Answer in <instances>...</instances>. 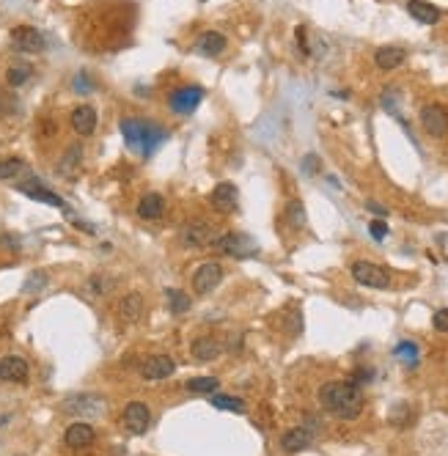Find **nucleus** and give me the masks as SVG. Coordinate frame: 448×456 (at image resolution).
<instances>
[{
    "instance_id": "f257e3e1",
    "label": "nucleus",
    "mask_w": 448,
    "mask_h": 456,
    "mask_svg": "<svg viewBox=\"0 0 448 456\" xmlns=\"http://www.w3.org/2000/svg\"><path fill=\"white\" fill-rule=\"evenodd\" d=\"M319 404L324 413L338 421H355L363 413V391L355 382L333 380L319 388Z\"/></svg>"
},
{
    "instance_id": "f03ea898",
    "label": "nucleus",
    "mask_w": 448,
    "mask_h": 456,
    "mask_svg": "<svg viewBox=\"0 0 448 456\" xmlns=\"http://www.w3.org/2000/svg\"><path fill=\"white\" fill-rule=\"evenodd\" d=\"M119 127H121V135H124L129 149L143 157L154 154L162 146V140H168V132L152 121H143V119H121Z\"/></svg>"
},
{
    "instance_id": "7ed1b4c3",
    "label": "nucleus",
    "mask_w": 448,
    "mask_h": 456,
    "mask_svg": "<svg viewBox=\"0 0 448 456\" xmlns=\"http://www.w3.org/2000/svg\"><path fill=\"white\" fill-rule=\"evenodd\" d=\"M212 248L234 259H253L258 256V242L248 234H220L212 239Z\"/></svg>"
},
{
    "instance_id": "20e7f679",
    "label": "nucleus",
    "mask_w": 448,
    "mask_h": 456,
    "mask_svg": "<svg viewBox=\"0 0 448 456\" xmlns=\"http://www.w3.org/2000/svg\"><path fill=\"white\" fill-rule=\"evenodd\" d=\"M350 272H353L355 281L360 286H366V289H388L390 286L388 269L380 267V264H374V261H355L350 267Z\"/></svg>"
},
{
    "instance_id": "39448f33",
    "label": "nucleus",
    "mask_w": 448,
    "mask_h": 456,
    "mask_svg": "<svg viewBox=\"0 0 448 456\" xmlns=\"http://www.w3.org/2000/svg\"><path fill=\"white\" fill-rule=\"evenodd\" d=\"M8 39H11V47H14L17 53H28V55L44 53V47H47V41H44L41 31H36V28H31V25H17Z\"/></svg>"
},
{
    "instance_id": "423d86ee",
    "label": "nucleus",
    "mask_w": 448,
    "mask_h": 456,
    "mask_svg": "<svg viewBox=\"0 0 448 456\" xmlns=\"http://www.w3.org/2000/svg\"><path fill=\"white\" fill-rule=\"evenodd\" d=\"M201 99H204V88L201 86H182V88L168 94V107L173 113H179V116H190L192 110L201 105Z\"/></svg>"
},
{
    "instance_id": "0eeeda50",
    "label": "nucleus",
    "mask_w": 448,
    "mask_h": 456,
    "mask_svg": "<svg viewBox=\"0 0 448 456\" xmlns=\"http://www.w3.org/2000/svg\"><path fill=\"white\" fill-rule=\"evenodd\" d=\"M421 127L429 132L432 138H443L448 132V107L440 102L423 105L421 107Z\"/></svg>"
},
{
    "instance_id": "6e6552de",
    "label": "nucleus",
    "mask_w": 448,
    "mask_h": 456,
    "mask_svg": "<svg viewBox=\"0 0 448 456\" xmlns=\"http://www.w3.org/2000/svg\"><path fill=\"white\" fill-rule=\"evenodd\" d=\"M220 281H223V267L218 261H206V264H201L195 269L192 289H195V294H212L220 286Z\"/></svg>"
},
{
    "instance_id": "1a4fd4ad",
    "label": "nucleus",
    "mask_w": 448,
    "mask_h": 456,
    "mask_svg": "<svg viewBox=\"0 0 448 456\" xmlns=\"http://www.w3.org/2000/svg\"><path fill=\"white\" fill-rule=\"evenodd\" d=\"M314 440H317V426H308V424L294 426V429H289L286 434L281 437V448H284L286 454H300V451L311 448Z\"/></svg>"
},
{
    "instance_id": "9d476101",
    "label": "nucleus",
    "mask_w": 448,
    "mask_h": 456,
    "mask_svg": "<svg viewBox=\"0 0 448 456\" xmlns=\"http://www.w3.org/2000/svg\"><path fill=\"white\" fill-rule=\"evenodd\" d=\"M149 424H152V410L143 401H129L124 410V426L132 434H146Z\"/></svg>"
},
{
    "instance_id": "9b49d317",
    "label": "nucleus",
    "mask_w": 448,
    "mask_h": 456,
    "mask_svg": "<svg viewBox=\"0 0 448 456\" xmlns=\"http://www.w3.org/2000/svg\"><path fill=\"white\" fill-rule=\"evenodd\" d=\"M179 239L187 248H204V245H212L215 236H212V228L206 226L204 220H195V223H187V226L182 228Z\"/></svg>"
},
{
    "instance_id": "f8f14e48",
    "label": "nucleus",
    "mask_w": 448,
    "mask_h": 456,
    "mask_svg": "<svg viewBox=\"0 0 448 456\" xmlns=\"http://www.w3.org/2000/svg\"><path fill=\"white\" fill-rule=\"evenodd\" d=\"M173 371H176V363H173L171 355H154V358H149L140 366L143 380H168Z\"/></svg>"
},
{
    "instance_id": "ddd939ff",
    "label": "nucleus",
    "mask_w": 448,
    "mask_h": 456,
    "mask_svg": "<svg viewBox=\"0 0 448 456\" xmlns=\"http://www.w3.org/2000/svg\"><path fill=\"white\" fill-rule=\"evenodd\" d=\"M237 198H239V193H237V185H231V182H220L212 193H209V203L218 209V212H223V215H228V212H234L237 209Z\"/></svg>"
},
{
    "instance_id": "4468645a",
    "label": "nucleus",
    "mask_w": 448,
    "mask_h": 456,
    "mask_svg": "<svg viewBox=\"0 0 448 456\" xmlns=\"http://www.w3.org/2000/svg\"><path fill=\"white\" fill-rule=\"evenodd\" d=\"M22 196H28V198H33V201H41V203H50V206H55V209H66V203H64V198L61 196H55L53 190H47L41 182H36V179H31V182H25V185H20L17 187Z\"/></svg>"
},
{
    "instance_id": "2eb2a0df",
    "label": "nucleus",
    "mask_w": 448,
    "mask_h": 456,
    "mask_svg": "<svg viewBox=\"0 0 448 456\" xmlns=\"http://www.w3.org/2000/svg\"><path fill=\"white\" fill-rule=\"evenodd\" d=\"M0 380L3 382H25L28 380V363L20 355L0 358Z\"/></svg>"
},
{
    "instance_id": "dca6fc26",
    "label": "nucleus",
    "mask_w": 448,
    "mask_h": 456,
    "mask_svg": "<svg viewBox=\"0 0 448 456\" xmlns=\"http://www.w3.org/2000/svg\"><path fill=\"white\" fill-rule=\"evenodd\" d=\"M72 130L77 132V135H83V138L94 135L96 110L91 107V105H77V107L72 110Z\"/></svg>"
},
{
    "instance_id": "f3484780",
    "label": "nucleus",
    "mask_w": 448,
    "mask_h": 456,
    "mask_svg": "<svg viewBox=\"0 0 448 456\" xmlns=\"http://www.w3.org/2000/svg\"><path fill=\"white\" fill-rule=\"evenodd\" d=\"M94 426L86 424V421H77V424H72L66 429L64 434V443L69 448H88L91 443H94Z\"/></svg>"
},
{
    "instance_id": "a211bd4d",
    "label": "nucleus",
    "mask_w": 448,
    "mask_h": 456,
    "mask_svg": "<svg viewBox=\"0 0 448 456\" xmlns=\"http://www.w3.org/2000/svg\"><path fill=\"white\" fill-rule=\"evenodd\" d=\"M407 14L421 25H435L440 20V8L429 0H407Z\"/></svg>"
},
{
    "instance_id": "6ab92c4d",
    "label": "nucleus",
    "mask_w": 448,
    "mask_h": 456,
    "mask_svg": "<svg viewBox=\"0 0 448 456\" xmlns=\"http://www.w3.org/2000/svg\"><path fill=\"white\" fill-rule=\"evenodd\" d=\"M64 410L66 413H83V415H99V413L105 410V404H102V398L83 393V396H72V398H66Z\"/></svg>"
},
{
    "instance_id": "aec40b11",
    "label": "nucleus",
    "mask_w": 448,
    "mask_h": 456,
    "mask_svg": "<svg viewBox=\"0 0 448 456\" xmlns=\"http://www.w3.org/2000/svg\"><path fill=\"white\" fill-rule=\"evenodd\" d=\"M220 352H223V347H220V341H218V338L201 335V338H195V341H192V358L201 360V363H209V360L220 358Z\"/></svg>"
},
{
    "instance_id": "412c9836",
    "label": "nucleus",
    "mask_w": 448,
    "mask_h": 456,
    "mask_svg": "<svg viewBox=\"0 0 448 456\" xmlns=\"http://www.w3.org/2000/svg\"><path fill=\"white\" fill-rule=\"evenodd\" d=\"M404 58H407L404 47H393V44H388V47H380V50L374 53V64L380 66L383 72H390V69L402 66V64H404Z\"/></svg>"
},
{
    "instance_id": "4be33fe9",
    "label": "nucleus",
    "mask_w": 448,
    "mask_h": 456,
    "mask_svg": "<svg viewBox=\"0 0 448 456\" xmlns=\"http://www.w3.org/2000/svg\"><path fill=\"white\" fill-rule=\"evenodd\" d=\"M162 212H165V198L160 193H146L138 201V217L143 220H157L162 217Z\"/></svg>"
},
{
    "instance_id": "5701e85b",
    "label": "nucleus",
    "mask_w": 448,
    "mask_h": 456,
    "mask_svg": "<svg viewBox=\"0 0 448 456\" xmlns=\"http://www.w3.org/2000/svg\"><path fill=\"white\" fill-rule=\"evenodd\" d=\"M195 50H198L201 55H206V58H215V55H220L225 50V36L218 31H206L201 39H198Z\"/></svg>"
},
{
    "instance_id": "b1692460",
    "label": "nucleus",
    "mask_w": 448,
    "mask_h": 456,
    "mask_svg": "<svg viewBox=\"0 0 448 456\" xmlns=\"http://www.w3.org/2000/svg\"><path fill=\"white\" fill-rule=\"evenodd\" d=\"M119 314H121L124 322H138V319L143 316V297L138 292L127 294V297L121 300V305H119Z\"/></svg>"
},
{
    "instance_id": "393cba45",
    "label": "nucleus",
    "mask_w": 448,
    "mask_h": 456,
    "mask_svg": "<svg viewBox=\"0 0 448 456\" xmlns=\"http://www.w3.org/2000/svg\"><path fill=\"white\" fill-rule=\"evenodd\" d=\"M215 410H225V413H245V401L237 396H223V393H212L209 396Z\"/></svg>"
},
{
    "instance_id": "a878e982",
    "label": "nucleus",
    "mask_w": 448,
    "mask_h": 456,
    "mask_svg": "<svg viewBox=\"0 0 448 456\" xmlns=\"http://www.w3.org/2000/svg\"><path fill=\"white\" fill-rule=\"evenodd\" d=\"M185 388L190 393H206V396H212V393H218V388H220V380H215V377H195V380L185 382Z\"/></svg>"
},
{
    "instance_id": "bb28decb",
    "label": "nucleus",
    "mask_w": 448,
    "mask_h": 456,
    "mask_svg": "<svg viewBox=\"0 0 448 456\" xmlns=\"http://www.w3.org/2000/svg\"><path fill=\"white\" fill-rule=\"evenodd\" d=\"M33 69L28 64H11L8 66V72H6V80H8V86H14V88H20V86H25L28 80H31Z\"/></svg>"
},
{
    "instance_id": "cd10ccee",
    "label": "nucleus",
    "mask_w": 448,
    "mask_h": 456,
    "mask_svg": "<svg viewBox=\"0 0 448 456\" xmlns=\"http://www.w3.org/2000/svg\"><path fill=\"white\" fill-rule=\"evenodd\" d=\"M286 220L294 231L305 228V206H303L300 201H289L286 203Z\"/></svg>"
},
{
    "instance_id": "c85d7f7f",
    "label": "nucleus",
    "mask_w": 448,
    "mask_h": 456,
    "mask_svg": "<svg viewBox=\"0 0 448 456\" xmlns=\"http://www.w3.org/2000/svg\"><path fill=\"white\" fill-rule=\"evenodd\" d=\"M22 170H25V163H22L20 157H6V160H0V182L14 179V176H20Z\"/></svg>"
},
{
    "instance_id": "c756f323",
    "label": "nucleus",
    "mask_w": 448,
    "mask_h": 456,
    "mask_svg": "<svg viewBox=\"0 0 448 456\" xmlns=\"http://www.w3.org/2000/svg\"><path fill=\"white\" fill-rule=\"evenodd\" d=\"M393 352H396V358L402 360L404 366H410V368L418 366V347L413 344V341H402V344H396Z\"/></svg>"
},
{
    "instance_id": "7c9ffc66",
    "label": "nucleus",
    "mask_w": 448,
    "mask_h": 456,
    "mask_svg": "<svg viewBox=\"0 0 448 456\" xmlns=\"http://www.w3.org/2000/svg\"><path fill=\"white\" fill-rule=\"evenodd\" d=\"M168 302H171V314L173 316H182L185 311H190V297L179 289H171L168 292Z\"/></svg>"
},
{
    "instance_id": "2f4dec72",
    "label": "nucleus",
    "mask_w": 448,
    "mask_h": 456,
    "mask_svg": "<svg viewBox=\"0 0 448 456\" xmlns=\"http://www.w3.org/2000/svg\"><path fill=\"white\" fill-rule=\"evenodd\" d=\"M80 160H83V149H80V146H72V149L64 154V160H61V165H58V170H61L64 176H69V173L80 165Z\"/></svg>"
},
{
    "instance_id": "473e14b6",
    "label": "nucleus",
    "mask_w": 448,
    "mask_h": 456,
    "mask_svg": "<svg viewBox=\"0 0 448 456\" xmlns=\"http://www.w3.org/2000/svg\"><path fill=\"white\" fill-rule=\"evenodd\" d=\"M110 289H113V281H110V278H102V275H94V278L88 281V292L96 294V297H99V294H107V292H110Z\"/></svg>"
},
{
    "instance_id": "72a5a7b5",
    "label": "nucleus",
    "mask_w": 448,
    "mask_h": 456,
    "mask_svg": "<svg viewBox=\"0 0 448 456\" xmlns=\"http://www.w3.org/2000/svg\"><path fill=\"white\" fill-rule=\"evenodd\" d=\"M294 39H297V47L303 50V55H308V53H311V44H308V28L300 25V28L294 31Z\"/></svg>"
},
{
    "instance_id": "f704fd0d",
    "label": "nucleus",
    "mask_w": 448,
    "mask_h": 456,
    "mask_svg": "<svg viewBox=\"0 0 448 456\" xmlns=\"http://www.w3.org/2000/svg\"><path fill=\"white\" fill-rule=\"evenodd\" d=\"M369 234H371L377 242H383L385 236H388V226H385V220H371V223H369Z\"/></svg>"
},
{
    "instance_id": "c9c22d12",
    "label": "nucleus",
    "mask_w": 448,
    "mask_h": 456,
    "mask_svg": "<svg viewBox=\"0 0 448 456\" xmlns=\"http://www.w3.org/2000/svg\"><path fill=\"white\" fill-rule=\"evenodd\" d=\"M432 325H435V330H440V333H448V308H440L432 316Z\"/></svg>"
},
{
    "instance_id": "e433bc0d",
    "label": "nucleus",
    "mask_w": 448,
    "mask_h": 456,
    "mask_svg": "<svg viewBox=\"0 0 448 456\" xmlns=\"http://www.w3.org/2000/svg\"><path fill=\"white\" fill-rule=\"evenodd\" d=\"M303 170H305V173H317V170H319V157H317V154H308V157L303 160Z\"/></svg>"
},
{
    "instance_id": "4c0bfd02",
    "label": "nucleus",
    "mask_w": 448,
    "mask_h": 456,
    "mask_svg": "<svg viewBox=\"0 0 448 456\" xmlns=\"http://www.w3.org/2000/svg\"><path fill=\"white\" fill-rule=\"evenodd\" d=\"M366 209H369V212H374V215H380V217H388V209H385L383 203H377V201H369V203H366Z\"/></svg>"
},
{
    "instance_id": "58836bf2",
    "label": "nucleus",
    "mask_w": 448,
    "mask_h": 456,
    "mask_svg": "<svg viewBox=\"0 0 448 456\" xmlns=\"http://www.w3.org/2000/svg\"><path fill=\"white\" fill-rule=\"evenodd\" d=\"M74 88H77V91H88V88H91V83L86 80V74H77V77H74Z\"/></svg>"
},
{
    "instance_id": "ea45409f",
    "label": "nucleus",
    "mask_w": 448,
    "mask_h": 456,
    "mask_svg": "<svg viewBox=\"0 0 448 456\" xmlns=\"http://www.w3.org/2000/svg\"><path fill=\"white\" fill-rule=\"evenodd\" d=\"M33 286H36V289H39V286H44V275H33L31 281H28V286H25V289L31 292Z\"/></svg>"
}]
</instances>
